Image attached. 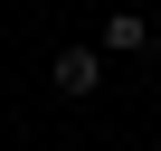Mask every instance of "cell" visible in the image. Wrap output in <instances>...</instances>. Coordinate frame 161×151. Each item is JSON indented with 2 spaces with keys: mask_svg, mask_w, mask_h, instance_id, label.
Instances as JSON below:
<instances>
[{
  "mask_svg": "<svg viewBox=\"0 0 161 151\" xmlns=\"http://www.w3.org/2000/svg\"><path fill=\"white\" fill-rule=\"evenodd\" d=\"M152 151H161V142H152Z\"/></svg>",
  "mask_w": 161,
  "mask_h": 151,
  "instance_id": "4",
  "label": "cell"
},
{
  "mask_svg": "<svg viewBox=\"0 0 161 151\" xmlns=\"http://www.w3.org/2000/svg\"><path fill=\"white\" fill-rule=\"evenodd\" d=\"M152 66H161V38H152Z\"/></svg>",
  "mask_w": 161,
  "mask_h": 151,
  "instance_id": "3",
  "label": "cell"
},
{
  "mask_svg": "<svg viewBox=\"0 0 161 151\" xmlns=\"http://www.w3.org/2000/svg\"><path fill=\"white\" fill-rule=\"evenodd\" d=\"M47 85H57L66 104H86V95L104 85V57H95V47H57V57H47Z\"/></svg>",
  "mask_w": 161,
  "mask_h": 151,
  "instance_id": "1",
  "label": "cell"
},
{
  "mask_svg": "<svg viewBox=\"0 0 161 151\" xmlns=\"http://www.w3.org/2000/svg\"><path fill=\"white\" fill-rule=\"evenodd\" d=\"M142 47H152V19H142V10H114L104 38H95V57H142Z\"/></svg>",
  "mask_w": 161,
  "mask_h": 151,
  "instance_id": "2",
  "label": "cell"
}]
</instances>
